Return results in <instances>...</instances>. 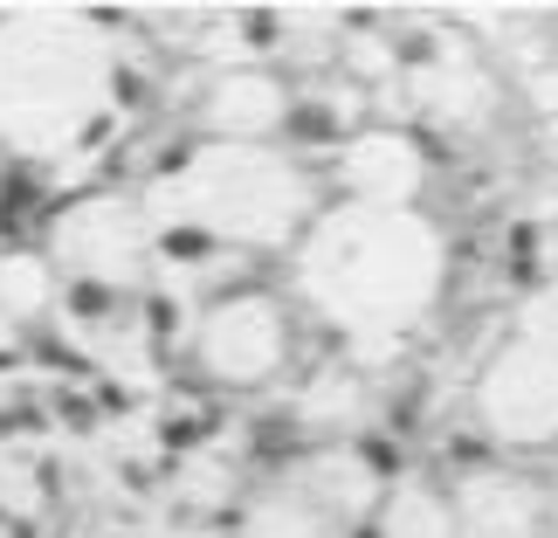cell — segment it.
<instances>
[{"mask_svg": "<svg viewBox=\"0 0 558 538\" xmlns=\"http://www.w3.org/2000/svg\"><path fill=\"white\" fill-rule=\"evenodd\" d=\"M483 415L510 442L558 435V346H518L483 373Z\"/></svg>", "mask_w": 558, "mask_h": 538, "instance_id": "6da1fadb", "label": "cell"}, {"mask_svg": "<svg viewBox=\"0 0 558 538\" xmlns=\"http://www.w3.org/2000/svg\"><path fill=\"white\" fill-rule=\"evenodd\" d=\"M201 352L228 380H263L276 366V352H283V325H276L269 304H228V311H214Z\"/></svg>", "mask_w": 558, "mask_h": 538, "instance_id": "7a4b0ae2", "label": "cell"}]
</instances>
